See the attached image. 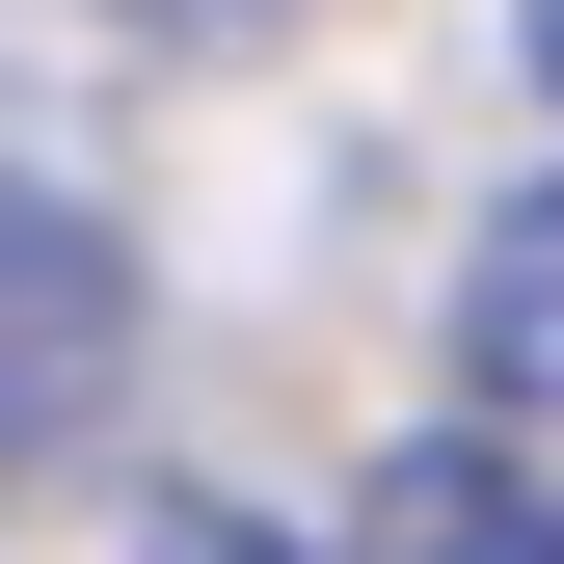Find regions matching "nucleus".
I'll list each match as a JSON object with an SVG mask.
<instances>
[{
  "label": "nucleus",
  "mask_w": 564,
  "mask_h": 564,
  "mask_svg": "<svg viewBox=\"0 0 564 564\" xmlns=\"http://www.w3.org/2000/svg\"><path fill=\"white\" fill-rule=\"evenodd\" d=\"M134 564H296V538H269V511H162Z\"/></svg>",
  "instance_id": "obj_4"
},
{
  "label": "nucleus",
  "mask_w": 564,
  "mask_h": 564,
  "mask_svg": "<svg viewBox=\"0 0 564 564\" xmlns=\"http://www.w3.org/2000/svg\"><path fill=\"white\" fill-rule=\"evenodd\" d=\"M538 82H564V0H538Z\"/></svg>",
  "instance_id": "obj_6"
},
{
  "label": "nucleus",
  "mask_w": 564,
  "mask_h": 564,
  "mask_svg": "<svg viewBox=\"0 0 564 564\" xmlns=\"http://www.w3.org/2000/svg\"><path fill=\"white\" fill-rule=\"evenodd\" d=\"M457 377H484V431H564V188H511L457 269Z\"/></svg>",
  "instance_id": "obj_3"
},
{
  "label": "nucleus",
  "mask_w": 564,
  "mask_h": 564,
  "mask_svg": "<svg viewBox=\"0 0 564 564\" xmlns=\"http://www.w3.org/2000/svg\"><path fill=\"white\" fill-rule=\"evenodd\" d=\"M134 377V242L82 188H0V457H82Z\"/></svg>",
  "instance_id": "obj_1"
},
{
  "label": "nucleus",
  "mask_w": 564,
  "mask_h": 564,
  "mask_svg": "<svg viewBox=\"0 0 564 564\" xmlns=\"http://www.w3.org/2000/svg\"><path fill=\"white\" fill-rule=\"evenodd\" d=\"M349 564H564V431H403L377 511H349Z\"/></svg>",
  "instance_id": "obj_2"
},
{
  "label": "nucleus",
  "mask_w": 564,
  "mask_h": 564,
  "mask_svg": "<svg viewBox=\"0 0 564 564\" xmlns=\"http://www.w3.org/2000/svg\"><path fill=\"white\" fill-rule=\"evenodd\" d=\"M134 28H269V0H134Z\"/></svg>",
  "instance_id": "obj_5"
}]
</instances>
